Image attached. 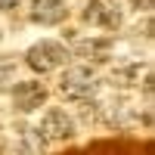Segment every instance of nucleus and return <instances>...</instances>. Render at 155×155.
Returning <instances> with one entry per match:
<instances>
[{
    "instance_id": "f257e3e1",
    "label": "nucleus",
    "mask_w": 155,
    "mask_h": 155,
    "mask_svg": "<svg viewBox=\"0 0 155 155\" xmlns=\"http://www.w3.org/2000/svg\"><path fill=\"white\" fill-rule=\"evenodd\" d=\"M28 65L34 68V71H41V74H47V71H53V68H59L62 62L68 59V53H65V47L62 44H53V41H41V44H34L31 50H28Z\"/></svg>"
},
{
    "instance_id": "f03ea898",
    "label": "nucleus",
    "mask_w": 155,
    "mask_h": 155,
    "mask_svg": "<svg viewBox=\"0 0 155 155\" xmlns=\"http://www.w3.org/2000/svg\"><path fill=\"white\" fill-rule=\"evenodd\" d=\"M93 71L84 68V65H74V68H65V74H62V81H59V90H62V96H68V99H87L90 93H93Z\"/></svg>"
},
{
    "instance_id": "7ed1b4c3",
    "label": "nucleus",
    "mask_w": 155,
    "mask_h": 155,
    "mask_svg": "<svg viewBox=\"0 0 155 155\" xmlns=\"http://www.w3.org/2000/svg\"><path fill=\"white\" fill-rule=\"evenodd\" d=\"M44 99H47V87L37 84V81H22L12 90V106L19 112H34Z\"/></svg>"
},
{
    "instance_id": "20e7f679",
    "label": "nucleus",
    "mask_w": 155,
    "mask_h": 155,
    "mask_svg": "<svg viewBox=\"0 0 155 155\" xmlns=\"http://www.w3.org/2000/svg\"><path fill=\"white\" fill-rule=\"evenodd\" d=\"M44 134L50 140H71L74 137V124L62 109H50L44 115Z\"/></svg>"
},
{
    "instance_id": "39448f33",
    "label": "nucleus",
    "mask_w": 155,
    "mask_h": 155,
    "mask_svg": "<svg viewBox=\"0 0 155 155\" xmlns=\"http://www.w3.org/2000/svg\"><path fill=\"white\" fill-rule=\"evenodd\" d=\"M68 16V9L62 0H34V9H31V19L37 25H56Z\"/></svg>"
},
{
    "instance_id": "423d86ee",
    "label": "nucleus",
    "mask_w": 155,
    "mask_h": 155,
    "mask_svg": "<svg viewBox=\"0 0 155 155\" xmlns=\"http://www.w3.org/2000/svg\"><path fill=\"white\" fill-rule=\"evenodd\" d=\"M84 22H87V25H102V28H118L121 16H118L115 9H109L102 0H90L87 9H84Z\"/></svg>"
},
{
    "instance_id": "0eeeda50",
    "label": "nucleus",
    "mask_w": 155,
    "mask_h": 155,
    "mask_svg": "<svg viewBox=\"0 0 155 155\" xmlns=\"http://www.w3.org/2000/svg\"><path fill=\"white\" fill-rule=\"evenodd\" d=\"M109 50H112V41H74V53L78 56H90V59H109Z\"/></svg>"
},
{
    "instance_id": "6e6552de",
    "label": "nucleus",
    "mask_w": 155,
    "mask_h": 155,
    "mask_svg": "<svg viewBox=\"0 0 155 155\" xmlns=\"http://www.w3.org/2000/svg\"><path fill=\"white\" fill-rule=\"evenodd\" d=\"M22 140H25V146L22 149H28V152H41L44 149V137L34 130V127H22V134H19Z\"/></svg>"
},
{
    "instance_id": "1a4fd4ad",
    "label": "nucleus",
    "mask_w": 155,
    "mask_h": 155,
    "mask_svg": "<svg viewBox=\"0 0 155 155\" xmlns=\"http://www.w3.org/2000/svg\"><path fill=\"white\" fill-rule=\"evenodd\" d=\"M134 6H140V9H152V0H134Z\"/></svg>"
},
{
    "instance_id": "9d476101",
    "label": "nucleus",
    "mask_w": 155,
    "mask_h": 155,
    "mask_svg": "<svg viewBox=\"0 0 155 155\" xmlns=\"http://www.w3.org/2000/svg\"><path fill=\"white\" fill-rule=\"evenodd\" d=\"M19 0H0V9H9V6H16Z\"/></svg>"
}]
</instances>
